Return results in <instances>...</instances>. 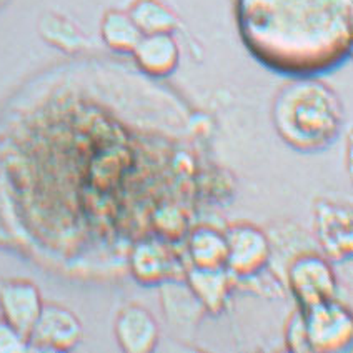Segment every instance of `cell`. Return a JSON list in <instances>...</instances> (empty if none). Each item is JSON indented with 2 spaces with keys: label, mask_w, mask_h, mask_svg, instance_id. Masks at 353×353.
<instances>
[{
  "label": "cell",
  "mask_w": 353,
  "mask_h": 353,
  "mask_svg": "<svg viewBox=\"0 0 353 353\" xmlns=\"http://www.w3.org/2000/svg\"><path fill=\"white\" fill-rule=\"evenodd\" d=\"M235 15L250 54L279 74H327L352 54L353 0H236Z\"/></svg>",
  "instance_id": "cell-1"
},
{
  "label": "cell",
  "mask_w": 353,
  "mask_h": 353,
  "mask_svg": "<svg viewBox=\"0 0 353 353\" xmlns=\"http://www.w3.org/2000/svg\"><path fill=\"white\" fill-rule=\"evenodd\" d=\"M274 122L288 145L302 152H315L339 137L343 108L334 90L312 77H302L279 94Z\"/></svg>",
  "instance_id": "cell-2"
},
{
  "label": "cell",
  "mask_w": 353,
  "mask_h": 353,
  "mask_svg": "<svg viewBox=\"0 0 353 353\" xmlns=\"http://www.w3.org/2000/svg\"><path fill=\"white\" fill-rule=\"evenodd\" d=\"M302 315L312 352H336L350 343V314L335 299L303 310Z\"/></svg>",
  "instance_id": "cell-3"
},
{
  "label": "cell",
  "mask_w": 353,
  "mask_h": 353,
  "mask_svg": "<svg viewBox=\"0 0 353 353\" xmlns=\"http://www.w3.org/2000/svg\"><path fill=\"white\" fill-rule=\"evenodd\" d=\"M82 339V325L59 305H43L27 343L40 350H70Z\"/></svg>",
  "instance_id": "cell-4"
},
{
  "label": "cell",
  "mask_w": 353,
  "mask_h": 353,
  "mask_svg": "<svg viewBox=\"0 0 353 353\" xmlns=\"http://www.w3.org/2000/svg\"><path fill=\"white\" fill-rule=\"evenodd\" d=\"M290 287L303 310L335 299V276L330 267L316 256L296 260L290 270Z\"/></svg>",
  "instance_id": "cell-5"
},
{
  "label": "cell",
  "mask_w": 353,
  "mask_h": 353,
  "mask_svg": "<svg viewBox=\"0 0 353 353\" xmlns=\"http://www.w3.org/2000/svg\"><path fill=\"white\" fill-rule=\"evenodd\" d=\"M42 307V299L34 283L12 280L0 288V308L6 323H9L26 340L29 339Z\"/></svg>",
  "instance_id": "cell-6"
},
{
  "label": "cell",
  "mask_w": 353,
  "mask_h": 353,
  "mask_svg": "<svg viewBox=\"0 0 353 353\" xmlns=\"http://www.w3.org/2000/svg\"><path fill=\"white\" fill-rule=\"evenodd\" d=\"M227 267L236 275H252L267 263L268 242L262 232L250 225H239L228 232L227 236Z\"/></svg>",
  "instance_id": "cell-7"
},
{
  "label": "cell",
  "mask_w": 353,
  "mask_h": 353,
  "mask_svg": "<svg viewBox=\"0 0 353 353\" xmlns=\"http://www.w3.org/2000/svg\"><path fill=\"white\" fill-rule=\"evenodd\" d=\"M132 54L140 69L152 77L170 75L179 65L180 59L179 46L168 32L142 35Z\"/></svg>",
  "instance_id": "cell-8"
},
{
  "label": "cell",
  "mask_w": 353,
  "mask_h": 353,
  "mask_svg": "<svg viewBox=\"0 0 353 353\" xmlns=\"http://www.w3.org/2000/svg\"><path fill=\"white\" fill-rule=\"evenodd\" d=\"M115 335L125 352L147 353L157 343L159 327L145 308L127 307L115 323Z\"/></svg>",
  "instance_id": "cell-9"
},
{
  "label": "cell",
  "mask_w": 353,
  "mask_h": 353,
  "mask_svg": "<svg viewBox=\"0 0 353 353\" xmlns=\"http://www.w3.org/2000/svg\"><path fill=\"white\" fill-rule=\"evenodd\" d=\"M316 230L323 248L342 259L352 252V214L348 208L323 203L316 212Z\"/></svg>",
  "instance_id": "cell-10"
},
{
  "label": "cell",
  "mask_w": 353,
  "mask_h": 353,
  "mask_svg": "<svg viewBox=\"0 0 353 353\" xmlns=\"http://www.w3.org/2000/svg\"><path fill=\"white\" fill-rule=\"evenodd\" d=\"M130 267L132 274L139 282L157 283L170 274L172 260L160 243L147 240L134 248L130 256Z\"/></svg>",
  "instance_id": "cell-11"
},
{
  "label": "cell",
  "mask_w": 353,
  "mask_h": 353,
  "mask_svg": "<svg viewBox=\"0 0 353 353\" xmlns=\"http://www.w3.org/2000/svg\"><path fill=\"white\" fill-rule=\"evenodd\" d=\"M100 32L105 46L119 54H132L143 35L130 15L120 10L107 12Z\"/></svg>",
  "instance_id": "cell-12"
},
{
  "label": "cell",
  "mask_w": 353,
  "mask_h": 353,
  "mask_svg": "<svg viewBox=\"0 0 353 353\" xmlns=\"http://www.w3.org/2000/svg\"><path fill=\"white\" fill-rule=\"evenodd\" d=\"M227 240L210 228H200L190 239V255L195 267L222 268L227 263Z\"/></svg>",
  "instance_id": "cell-13"
},
{
  "label": "cell",
  "mask_w": 353,
  "mask_h": 353,
  "mask_svg": "<svg viewBox=\"0 0 353 353\" xmlns=\"http://www.w3.org/2000/svg\"><path fill=\"white\" fill-rule=\"evenodd\" d=\"M188 280L196 296L205 303L207 308L212 312L222 308L228 290V279L222 268L195 267L188 275Z\"/></svg>",
  "instance_id": "cell-14"
},
{
  "label": "cell",
  "mask_w": 353,
  "mask_h": 353,
  "mask_svg": "<svg viewBox=\"0 0 353 353\" xmlns=\"http://www.w3.org/2000/svg\"><path fill=\"white\" fill-rule=\"evenodd\" d=\"M39 32L46 42L63 52H79L85 47V39L70 20L59 14H46L40 19Z\"/></svg>",
  "instance_id": "cell-15"
},
{
  "label": "cell",
  "mask_w": 353,
  "mask_h": 353,
  "mask_svg": "<svg viewBox=\"0 0 353 353\" xmlns=\"http://www.w3.org/2000/svg\"><path fill=\"white\" fill-rule=\"evenodd\" d=\"M128 15L143 35L163 34V32L172 34V30L176 27L174 12L168 10L157 0H139L128 12Z\"/></svg>",
  "instance_id": "cell-16"
},
{
  "label": "cell",
  "mask_w": 353,
  "mask_h": 353,
  "mask_svg": "<svg viewBox=\"0 0 353 353\" xmlns=\"http://www.w3.org/2000/svg\"><path fill=\"white\" fill-rule=\"evenodd\" d=\"M29 348V343L9 323H0V353H17Z\"/></svg>",
  "instance_id": "cell-17"
},
{
  "label": "cell",
  "mask_w": 353,
  "mask_h": 353,
  "mask_svg": "<svg viewBox=\"0 0 353 353\" xmlns=\"http://www.w3.org/2000/svg\"><path fill=\"white\" fill-rule=\"evenodd\" d=\"M288 345L294 352H312L310 343H308L307 339V330H305V322L303 315H295L292 319L290 325H288L287 332Z\"/></svg>",
  "instance_id": "cell-18"
},
{
  "label": "cell",
  "mask_w": 353,
  "mask_h": 353,
  "mask_svg": "<svg viewBox=\"0 0 353 353\" xmlns=\"http://www.w3.org/2000/svg\"><path fill=\"white\" fill-rule=\"evenodd\" d=\"M7 2H9V0H0V9H2V7H3V6H6V3H7Z\"/></svg>",
  "instance_id": "cell-19"
}]
</instances>
